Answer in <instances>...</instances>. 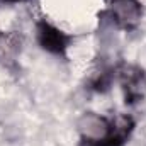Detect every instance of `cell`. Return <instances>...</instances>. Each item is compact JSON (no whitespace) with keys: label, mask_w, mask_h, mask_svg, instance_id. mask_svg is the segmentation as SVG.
I'll use <instances>...</instances> for the list:
<instances>
[{"label":"cell","mask_w":146,"mask_h":146,"mask_svg":"<svg viewBox=\"0 0 146 146\" xmlns=\"http://www.w3.org/2000/svg\"><path fill=\"white\" fill-rule=\"evenodd\" d=\"M115 78L127 106H136L146 99V73L141 66L122 63L115 70Z\"/></svg>","instance_id":"cell-1"},{"label":"cell","mask_w":146,"mask_h":146,"mask_svg":"<svg viewBox=\"0 0 146 146\" xmlns=\"http://www.w3.org/2000/svg\"><path fill=\"white\" fill-rule=\"evenodd\" d=\"M36 39L44 51L56 56H65L70 46V36L46 21H39L36 24Z\"/></svg>","instance_id":"cell-2"},{"label":"cell","mask_w":146,"mask_h":146,"mask_svg":"<svg viewBox=\"0 0 146 146\" xmlns=\"http://www.w3.org/2000/svg\"><path fill=\"white\" fill-rule=\"evenodd\" d=\"M109 12L115 26L126 31L134 29L143 17V7L139 0H112Z\"/></svg>","instance_id":"cell-3"},{"label":"cell","mask_w":146,"mask_h":146,"mask_svg":"<svg viewBox=\"0 0 146 146\" xmlns=\"http://www.w3.org/2000/svg\"><path fill=\"white\" fill-rule=\"evenodd\" d=\"M3 2H10V3H15V2H26V0H3Z\"/></svg>","instance_id":"cell-4"}]
</instances>
